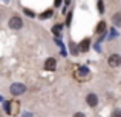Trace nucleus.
I'll return each mask as SVG.
<instances>
[{
	"label": "nucleus",
	"instance_id": "f257e3e1",
	"mask_svg": "<svg viewBox=\"0 0 121 117\" xmlns=\"http://www.w3.org/2000/svg\"><path fill=\"white\" fill-rule=\"evenodd\" d=\"M9 91H11L12 96H20V94H23L25 91H26V86H25L23 83H12L11 88H9Z\"/></svg>",
	"mask_w": 121,
	"mask_h": 117
},
{
	"label": "nucleus",
	"instance_id": "f03ea898",
	"mask_svg": "<svg viewBox=\"0 0 121 117\" xmlns=\"http://www.w3.org/2000/svg\"><path fill=\"white\" fill-rule=\"evenodd\" d=\"M22 26H23V22H22L20 17L14 15V17L9 19V28H12V29H20Z\"/></svg>",
	"mask_w": 121,
	"mask_h": 117
},
{
	"label": "nucleus",
	"instance_id": "7ed1b4c3",
	"mask_svg": "<svg viewBox=\"0 0 121 117\" xmlns=\"http://www.w3.org/2000/svg\"><path fill=\"white\" fill-rule=\"evenodd\" d=\"M107 63H109V66H112V68H117V66L121 65V56L120 54H112L107 60Z\"/></svg>",
	"mask_w": 121,
	"mask_h": 117
},
{
	"label": "nucleus",
	"instance_id": "20e7f679",
	"mask_svg": "<svg viewBox=\"0 0 121 117\" xmlns=\"http://www.w3.org/2000/svg\"><path fill=\"white\" fill-rule=\"evenodd\" d=\"M86 102H87V105L89 106H97L98 105V97H97V94H87V97H86Z\"/></svg>",
	"mask_w": 121,
	"mask_h": 117
},
{
	"label": "nucleus",
	"instance_id": "39448f33",
	"mask_svg": "<svg viewBox=\"0 0 121 117\" xmlns=\"http://www.w3.org/2000/svg\"><path fill=\"white\" fill-rule=\"evenodd\" d=\"M55 66H57L55 59H48L46 62H44V69H46V71H54Z\"/></svg>",
	"mask_w": 121,
	"mask_h": 117
},
{
	"label": "nucleus",
	"instance_id": "423d86ee",
	"mask_svg": "<svg viewBox=\"0 0 121 117\" xmlns=\"http://www.w3.org/2000/svg\"><path fill=\"white\" fill-rule=\"evenodd\" d=\"M77 75H78V77H80V79H86V77H87V75H89V69L86 68V66H81V68L78 69Z\"/></svg>",
	"mask_w": 121,
	"mask_h": 117
},
{
	"label": "nucleus",
	"instance_id": "0eeeda50",
	"mask_svg": "<svg viewBox=\"0 0 121 117\" xmlns=\"http://www.w3.org/2000/svg\"><path fill=\"white\" fill-rule=\"evenodd\" d=\"M89 45H91L89 39H84V40H83V42L80 43V45H78V46H80V51H81V52H86V51L89 49Z\"/></svg>",
	"mask_w": 121,
	"mask_h": 117
},
{
	"label": "nucleus",
	"instance_id": "6e6552de",
	"mask_svg": "<svg viewBox=\"0 0 121 117\" xmlns=\"http://www.w3.org/2000/svg\"><path fill=\"white\" fill-rule=\"evenodd\" d=\"M112 23L115 26H121V12H117L112 15Z\"/></svg>",
	"mask_w": 121,
	"mask_h": 117
},
{
	"label": "nucleus",
	"instance_id": "1a4fd4ad",
	"mask_svg": "<svg viewBox=\"0 0 121 117\" xmlns=\"http://www.w3.org/2000/svg\"><path fill=\"white\" fill-rule=\"evenodd\" d=\"M104 29H106V23H104V22H100V23H98V26H97V33L98 34H103Z\"/></svg>",
	"mask_w": 121,
	"mask_h": 117
},
{
	"label": "nucleus",
	"instance_id": "9d476101",
	"mask_svg": "<svg viewBox=\"0 0 121 117\" xmlns=\"http://www.w3.org/2000/svg\"><path fill=\"white\" fill-rule=\"evenodd\" d=\"M52 14H54V11H52V9H48V11H44L43 14H40V19H48V17H52Z\"/></svg>",
	"mask_w": 121,
	"mask_h": 117
},
{
	"label": "nucleus",
	"instance_id": "9b49d317",
	"mask_svg": "<svg viewBox=\"0 0 121 117\" xmlns=\"http://www.w3.org/2000/svg\"><path fill=\"white\" fill-rule=\"evenodd\" d=\"M61 29H63V25H55V26L52 28V31H54V34H55V36H58V34L61 33Z\"/></svg>",
	"mask_w": 121,
	"mask_h": 117
},
{
	"label": "nucleus",
	"instance_id": "f8f14e48",
	"mask_svg": "<svg viewBox=\"0 0 121 117\" xmlns=\"http://www.w3.org/2000/svg\"><path fill=\"white\" fill-rule=\"evenodd\" d=\"M98 11L103 14L104 12V3H103V0H98Z\"/></svg>",
	"mask_w": 121,
	"mask_h": 117
},
{
	"label": "nucleus",
	"instance_id": "ddd939ff",
	"mask_svg": "<svg viewBox=\"0 0 121 117\" xmlns=\"http://www.w3.org/2000/svg\"><path fill=\"white\" fill-rule=\"evenodd\" d=\"M9 106H11V103H9V102H5V111L8 112V114H11V108H9Z\"/></svg>",
	"mask_w": 121,
	"mask_h": 117
},
{
	"label": "nucleus",
	"instance_id": "4468645a",
	"mask_svg": "<svg viewBox=\"0 0 121 117\" xmlns=\"http://www.w3.org/2000/svg\"><path fill=\"white\" fill-rule=\"evenodd\" d=\"M112 117H121V109H115L112 112Z\"/></svg>",
	"mask_w": 121,
	"mask_h": 117
},
{
	"label": "nucleus",
	"instance_id": "2eb2a0df",
	"mask_svg": "<svg viewBox=\"0 0 121 117\" xmlns=\"http://www.w3.org/2000/svg\"><path fill=\"white\" fill-rule=\"evenodd\" d=\"M71 52H72V54H77V52H78V49L75 48L74 43H71Z\"/></svg>",
	"mask_w": 121,
	"mask_h": 117
},
{
	"label": "nucleus",
	"instance_id": "dca6fc26",
	"mask_svg": "<svg viewBox=\"0 0 121 117\" xmlns=\"http://www.w3.org/2000/svg\"><path fill=\"white\" fill-rule=\"evenodd\" d=\"M25 14H28L29 17H34V12H31L29 9H25Z\"/></svg>",
	"mask_w": 121,
	"mask_h": 117
},
{
	"label": "nucleus",
	"instance_id": "f3484780",
	"mask_svg": "<svg viewBox=\"0 0 121 117\" xmlns=\"http://www.w3.org/2000/svg\"><path fill=\"white\" fill-rule=\"evenodd\" d=\"M72 117H84V114H83V112H75Z\"/></svg>",
	"mask_w": 121,
	"mask_h": 117
},
{
	"label": "nucleus",
	"instance_id": "a211bd4d",
	"mask_svg": "<svg viewBox=\"0 0 121 117\" xmlns=\"http://www.w3.org/2000/svg\"><path fill=\"white\" fill-rule=\"evenodd\" d=\"M60 3H61V0H55V6H60Z\"/></svg>",
	"mask_w": 121,
	"mask_h": 117
},
{
	"label": "nucleus",
	"instance_id": "6ab92c4d",
	"mask_svg": "<svg viewBox=\"0 0 121 117\" xmlns=\"http://www.w3.org/2000/svg\"><path fill=\"white\" fill-rule=\"evenodd\" d=\"M23 117H31V114H25V116H23Z\"/></svg>",
	"mask_w": 121,
	"mask_h": 117
},
{
	"label": "nucleus",
	"instance_id": "aec40b11",
	"mask_svg": "<svg viewBox=\"0 0 121 117\" xmlns=\"http://www.w3.org/2000/svg\"><path fill=\"white\" fill-rule=\"evenodd\" d=\"M5 2H8V0H5Z\"/></svg>",
	"mask_w": 121,
	"mask_h": 117
}]
</instances>
